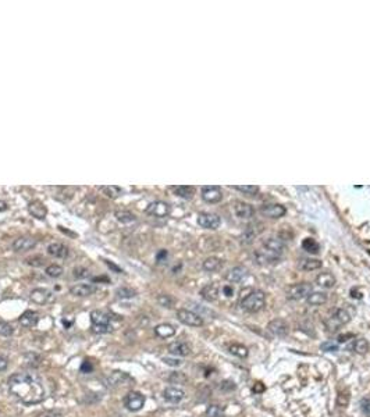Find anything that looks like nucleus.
<instances>
[{"mask_svg": "<svg viewBox=\"0 0 370 417\" xmlns=\"http://www.w3.org/2000/svg\"><path fill=\"white\" fill-rule=\"evenodd\" d=\"M39 321V314L36 311L28 310L21 314L20 317V324L25 328H33Z\"/></svg>", "mask_w": 370, "mask_h": 417, "instance_id": "obj_23", "label": "nucleus"}, {"mask_svg": "<svg viewBox=\"0 0 370 417\" xmlns=\"http://www.w3.org/2000/svg\"><path fill=\"white\" fill-rule=\"evenodd\" d=\"M169 352L174 356H188L191 355V345L184 341H175L169 345Z\"/></svg>", "mask_w": 370, "mask_h": 417, "instance_id": "obj_19", "label": "nucleus"}, {"mask_svg": "<svg viewBox=\"0 0 370 417\" xmlns=\"http://www.w3.org/2000/svg\"><path fill=\"white\" fill-rule=\"evenodd\" d=\"M267 330L272 333L273 335L280 336V338H285L289 333V326L285 320L283 319H276L272 320L269 324H267Z\"/></svg>", "mask_w": 370, "mask_h": 417, "instance_id": "obj_10", "label": "nucleus"}, {"mask_svg": "<svg viewBox=\"0 0 370 417\" xmlns=\"http://www.w3.org/2000/svg\"><path fill=\"white\" fill-rule=\"evenodd\" d=\"M173 192L177 195V196L182 197V199H192L194 197V194H195V189L194 187H189V185H178V187H171Z\"/></svg>", "mask_w": 370, "mask_h": 417, "instance_id": "obj_29", "label": "nucleus"}, {"mask_svg": "<svg viewBox=\"0 0 370 417\" xmlns=\"http://www.w3.org/2000/svg\"><path fill=\"white\" fill-rule=\"evenodd\" d=\"M228 352L231 355L237 356V358H241V359H245L249 355V351H248L247 346L241 344H230L228 345Z\"/></svg>", "mask_w": 370, "mask_h": 417, "instance_id": "obj_32", "label": "nucleus"}, {"mask_svg": "<svg viewBox=\"0 0 370 417\" xmlns=\"http://www.w3.org/2000/svg\"><path fill=\"white\" fill-rule=\"evenodd\" d=\"M28 212H29V214H31L32 217H35V219L43 220V219L46 217V214H48V209H46V206L43 205L41 200H32V202L28 205Z\"/></svg>", "mask_w": 370, "mask_h": 417, "instance_id": "obj_20", "label": "nucleus"}, {"mask_svg": "<svg viewBox=\"0 0 370 417\" xmlns=\"http://www.w3.org/2000/svg\"><path fill=\"white\" fill-rule=\"evenodd\" d=\"M13 334V327L6 323V321H1L0 320V335L1 336H10Z\"/></svg>", "mask_w": 370, "mask_h": 417, "instance_id": "obj_43", "label": "nucleus"}, {"mask_svg": "<svg viewBox=\"0 0 370 417\" xmlns=\"http://www.w3.org/2000/svg\"><path fill=\"white\" fill-rule=\"evenodd\" d=\"M362 409L366 415L370 416V399H363L362 401Z\"/></svg>", "mask_w": 370, "mask_h": 417, "instance_id": "obj_50", "label": "nucleus"}, {"mask_svg": "<svg viewBox=\"0 0 370 417\" xmlns=\"http://www.w3.org/2000/svg\"><path fill=\"white\" fill-rule=\"evenodd\" d=\"M224 413H226V410H224V408H223L222 405H210V406H207V409H206L205 416L206 417H224Z\"/></svg>", "mask_w": 370, "mask_h": 417, "instance_id": "obj_37", "label": "nucleus"}, {"mask_svg": "<svg viewBox=\"0 0 370 417\" xmlns=\"http://www.w3.org/2000/svg\"><path fill=\"white\" fill-rule=\"evenodd\" d=\"M177 319L180 320L182 324L189 326V327H200V326H203V319L197 313L187 310V309L177 310Z\"/></svg>", "mask_w": 370, "mask_h": 417, "instance_id": "obj_5", "label": "nucleus"}, {"mask_svg": "<svg viewBox=\"0 0 370 417\" xmlns=\"http://www.w3.org/2000/svg\"><path fill=\"white\" fill-rule=\"evenodd\" d=\"M163 361L169 366H173V367H178L182 364V360L180 359H173V358H163Z\"/></svg>", "mask_w": 370, "mask_h": 417, "instance_id": "obj_47", "label": "nucleus"}, {"mask_svg": "<svg viewBox=\"0 0 370 417\" xmlns=\"http://www.w3.org/2000/svg\"><path fill=\"white\" fill-rule=\"evenodd\" d=\"M220 388H222V391H232L235 388V384L232 381H223L220 384Z\"/></svg>", "mask_w": 370, "mask_h": 417, "instance_id": "obj_49", "label": "nucleus"}, {"mask_svg": "<svg viewBox=\"0 0 370 417\" xmlns=\"http://www.w3.org/2000/svg\"><path fill=\"white\" fill-rule=\"evenodd\" d=\"M23 359H24L25 366L29 368H38L42 364V358L38 353H35V352L25 353Z\"/></svg>", "mask_w": 370, "mask_h": 417, "instance_id": "obj_28", "label": "nucleus"}, {"mask_svg": "<svg viewBox=\"0 0 370 417\" xmlns=\"http://www.w3.org/2000/svg\"><path fill=\"white\" fill-rule=\"evenodd\" d=\"M321 266H323L321 260L309 257V259H304V260L301 262V264H299V269L305 271H314V270H319V269H321Z\"/></svg>", "mask_w": 370, "mask_h": 417, "instance_id": "obj_30", "label": "nucleus"}, {"mask_svg": "<svg viewBox=\"0 0 370 417\" xmlns=\"http://www.w3.org/2000/svg\"><path fill=\"white\" fill-rule=\"evenodd\" d=\"M198 224L206 229H217L222 224V220L217 214L213 213H200L198 216Z\"/></svg>", "mask_w": 370, "mask_h": 417, "instance_id": "obj_9", "label": "nucleus"}, {"mask_svg": "<svg viewBox=\"0 0 370 417\" xmlns=\"http://www.w3.org/2000/svg\"><path fill=\"white\" fill-rule=\"evenodd\" d=\"M219 294H220V288L214 282L207 284V285H205L200 289V296L207 302H214L219 298Z\"/></svg>", "mask_w": 370, "mask_h": 417, "instance_id": "obj_22", "label": "nucleus"}, {"mask_svg": "<svg viewBox=\"0 0 370 417\" xmlns=\"http://www.w3.org/2000/svg\"><path fill=\"white\" fill-rule=\"evenodd\" d=\"M114 217L120 222H123V224H131V222L137 220L135 214L130 212V210H115Z\"/></svg>", "mask_w": 370, "mask_h": 417, "instance_id": "obj_31", "label": "nucleus"}, {"mask_svg": "<svg viewBox=\"0 0 370 417\" xmlns=\"http://www.w3.org/2000/svg\"><path fill=\"white\" fill-rule=\"evenodd\" d=\"M266 305V294L260 289L251 291L249 294L245 295L241 299V307L245 311L249 313H256V311L262 310Z\"/></svg>", "mask_w": 370, "mask_h": 417, "instance_id": "obj_2", "label": "nucleus"}, {"mask_svg": "<svg viewBox=\"0 0 370 417\" xmlns=\"http://www.w3.org/2000/svg\"><path fill=\"white\" fill-rule=\"evenodd\" d=\"M248 277V269L244 266H235L226 274V279L232 284H238L244 278Z\"/></svg>", "mask_w": 370, "mask_h": 417, "instance_id": "obj_13", "label": "nucleus"}, {"mask_svg": "<svg viewBox=\"0 0 370 417\" xmlns=\"http://www.w3.org/2000/svg\"><path fill=\"white\" fill-rule=\"evenodd\" d=\"M45 273L52 278H58L63 276L64 270H63V267H61V266H58V264H49V266L46 267Z\"/></svg>", "mask_w": 370, "mask_h": 417, "instance_id": "obj_41", "label": "nucleus"}, {"mask_svg": "<svg viewBox=\"0 0 370 417\" xmlns=\"http://www.w3.org/2000/svg\"><path fill=\"white\" fill-rule=\"evenodd\" d=\"M10 393L25 405L41 403L46 392L41 378L32 373H16L8 378Z\"/></svg>", "mask_w": 370, "mask_h": 417, "instance_id": "obj_1", "label": "nucleus"}, {"mask_svg": "<svg viewBox=\"0 0 370 417\" xmlns=\"http://www.w3.org/2000/svg\"><path fill=\"white\" fill-rule=\"evenodd\" d=\"M106 264H107V266H109V267H112V269H113V270L117 271V273H123V270H120V269H118V267H117V266H114V264H113V263L106 262Z\"/></svg>", "mask_w": 370, "mask_h": 417, "instance_id": "obj_53", "label": "nucleus"}, {"mask_svg": "<svg viewBox=\"0 0 370 417\" xmlns=\"http://www.w3.org/2000/svg\"><path fill=\"white\" fill-rule=\"evenodd\" d=\"M27 264H29L32 267H41V266L45 264V259L41 257V256H33V257L27 259Z\"/></svg>", "mask_w": 370, "mask_h": 417, "instance_id": "obj_44", "label": "nucleus"}, {"mask_svg": "<svg viewBox=\"0 0 370 417\" xmlns=\"http://www.w3.org/2000/svg\"><path fill=\"white\" fill-rule=\"evenodd\" d=\"M124 405L125 408L130 410V412H138L143 408L145 405V396L141 392H137V391H131L125 395L124 398Z\"/></svg>", "mask_w": 370, "mask_h": 417, "instance_id": "obj_6", "label": "nucleus"}, {"mask_svg": "<svg viewBox=\"0 0 370 417\" xmlns=\"http://www.w3.org/2000/svg\"><path fill=\"white\" fill-rule=\"evenodd\" d=\"M224 294H227V296H232V289H231L230 286H226L224 288Z\"/></svg>", "mask_w": 370, "mask_h": 417, "instance_id": "obj_55", "label": "nucleus"}, {"mask_svg": "<svg viewBox=\"0 0 370 417\" xmlns=\"http://www.w3.org/2000/svg\"><path fill=\"white\" fill-rule=\"evenodd\" d=\"M124 380H128V376L124 371H113L109 376V383L112 385H120L123 384Z\"/></svg>", "mask_w": 370, "mask_h": 417, "instance_id": "obj_39", "label": "nucleus"}, {"mask_svg": "<svg viewBox=\"0 0 370 417\" xmlns=\"http://www.w3.org/2000/svg\"><path fill=\"white\" fill-rule=\"evenodd\" d=\"M100 191L103 192V195H106L110 199H115L123 194V189L117 185H106V187H100Z\"/></svg>", "mask_w": 370, "mask_h": 417, "instance_id": "obj_33", "label": "nucleus"}, {"mask_svg": "<svg viewBox=\"0 0 370 417\" xmlns=\"http://www.w3.org/2000/svg\"><path fill=\"white\" fill-rule=\"evenodd\" d=\"M8 366V360L6 359V358H3V356H0V373L1 371H4L6 368H7Z\"/></svg>", "mask_w": 370, "mask_h": 417, "instance_id": "obj_51", "label": "nucleus"}, {"mask_svg": "<svg viewBox=\"0 0 370 417\" xmlns=\"http://www.w3.org/2000/svg\"><path fill=\"white\" fill-rule=\"evenodd\" d=\"M351 321V314L346 309H338L336 310L329 319L324 321V326L327 328V331L330 333H336L337 330L341 327H344L345 324H348Z\"/></svg>", "mask_w": 370, "mask_h": 417, "instance_id": "obj_3", "label": "nucleus"}, {"mask_svg": "<svg viewBox=\"0 0 370 417\" xmlns=\"http://www.w3.org/2000/svg\"><path fill=\"white\" fill-rule=\"evenodd\" d=\"M74 277L75 278H88L89 277V271L84 267H77L74 269Z\"/></svg>", "mask_w": 370, "mask_h": 417, "instance_id": "obj_46", "label": "nucleus"}, {"mask_svg": "<svg viewBox=\"0 0 370 417\" xmlns=\"http://www.w3.org/2000/svg\"><path fill=\"white\" fill-rule=\"evenodd\" d=\"M48 253L53 257H58V259H64L68 254V249H67L66 245L60 244V242H53L48 246Z\"/></svg>", "mask_w": 370, "mask_h": 417, "instance_id": "obj_25", "label": "nucleus"}, {"mask_svg": "<svg viewBox=\"0 0 370 417\" xmlns=\"http://www.w3.org/2000/svg\"><path fill=\"white\" fill-rule=\"evenodd\" d=\"M171 212V207L169 203L166 202H162V200H156V202H152L150 205L146 207V213L149 216H153V217H157V219H165Z\"/></svg>", "mask_w": 370, "mask_h": 417, "instance_id": "obj_7", "label": "nucleus"}, {"mask_svg": "<svg viewBox=\"0 0 370 417\" xmlns=\"http://www.w3.org/2000/svg\"><path fill=\"white\" fill-rule=\"evenodd\" d=\"M202 199L206 203H219L222 202L223 192L219 187H203L202 188Z\"/></svg>", "mask_w": 370, "mask_h": 417, "instance_id": "obj_12", "label": "nucleus"}, {"mask_svg": "<svg viewBox=\"0 0 370 417\" xmlns=\"http://www.w3.org/2000/svg\"><path fill=\"white\" fill-rule=\"evenodd\" d=\"M156 299H157V303H159L160 306L166 307V309H171V307L174 306V299L170 296V295L162 294V295H159Z\"/></svg>", "mask_w": 370, "mask_h": 417, "instance_id": "obj_42", "label": "nucleus"}, {"mask_svg": "<svg viewBox=\"0 0 370 417\" xmlns=\"http://www.w3.org/2000/svg\"><path fill=\"white\" fill-rule=\"evenodd\" d=\"M313 292L312 284L309 282H298L291 285L287 289L288 299L291 301H301V299H306L309 295Z\"/></svg>", "mask_w": 370, "mask_h": 417, "instance_id": "obj_4", "label": "nucleus"}, {"mask_svg": "<svg viewBox=\"0 0 370 417\" xmlns=\"http://www.w3.org/2000/svg\"><path fill=\"white\" fill-rule=\"evenodd\" d=\"M115 296L118 299H131L134 296H137V291L128 286H121L115 291Z\"/></svg>", "mask_w": 370, "mask_h": 417, "instance_id": "obj_35", "label": "nucleus"}, {"mask_svg": "<svg viewBox=\"0 0 370 417\" xmlns=\"http://www.w3.org/2000/svg\"><path fill=\"white\" fill-rule=\"evenodd\" d=\"M96 289H98V288L93 285V284H77V285L70 288V294L74 295V296H78V298H85V296H89V295L95 294Z\"/></svg>", "mask_w": 370, "mask_h": 417, "instance_id": "obj_17", "label": "nucleus"}, {"mask_svg": "<svg viewBox=\"0 0 370 417\" xmlns=\"http://www.w3.org/2000/svg\"><path fill=\"white\" fill-rule=\"evenodd\" d=\"M320 348L323 349V351H326V352H336L338 351V344L337 342H333V341H329V342L321 344Z\"/></svg>", "mask_w": 370, "mask_h": 417, "instance_id": "obj_45", "label": "nucleus"}, {"mask_svg": "<svg viewBox=\"0 0 370 417\" xmlns=\"http://www.w3.org/2000/svg\"><path fill=\"white\" fill-rule=\"evenodd\" d=\"M234 213H235V216H237L238 219H241V220H249V219L254 217L255 209H254V206H251L249 203H247V202L237 200V202L234 203Z\"/></svg>", "mask_w": 370, "mask_h": 417, "instance_id": "obj_11", "label": "nucleus"}, {"mask_svg": "<svg viewBox=\"0 0 370 417\" xmlns=\"http://www.w3.org/2000/svg\"><path fill=\"white\" fill-rule=\"evenodd\" d=\"M36 246V239L28 237H21L13 242V249L16 252H28Z\"/></svg>", "mask_w": 370, "mask_h": 417, "instance_id": "obj_18", "label": "nucleus"}, {"mask_svg": "<svg viewBox=\"0 0 370 417\" xmlns=\"http://www.w3.org/2000/svg\"><path fill=\"white\" fill-rule=\"evenodd\" d=\"M224 266V262H223L220 257H216V256H212V257H207L205 262L202 263V267L203 270L207 271V273H216V271H220Z\"/></svg>", "mask_w": 370, "mask_h": 417, "instance_id": "obj_24", "label": "nucleus"}, {"mask_svg": "<svg viewBox=\"0 0 370 417\" xmlns=\"http://www.w3.org/2000/svg\"><path fill=\"white\" fill-rule=\"evenodd\" d=\"M352 349L356 353H359V355H365L366 352L369 351V342L366 339H363V338H358V339H355V342L352 344Z\"/></svg>", "mask_w": 370, "mask_h": 417, "instance_id": "obj_36", "label": "nucleus"}, {"mask_svg": "<svg viewBox=\"0 0 370 417\" xmlns=\"http://www.w3.org/2000/svg\"><path fill=\"white\" fill-rule=\"evenodd\" d=\"M31 301L36 305H45L52 299V292L46 288H35L31 291Z\"/></svg>", "mask_w": 370, "mask_h": 417, "instance_id": "obj_16", "label": "nucleus"}, {"mask_svg": "<svg viewBox=\"0 0 370 417\" xmlns=\"http://www.w3.org/2000/svg\"><path fill=\"white\" fill-rule=\"evenodd\" d=\"M352 334H348V335H340L338 336V341H340V342H345L346 339H349V338H352Z\"/></svg>", "mask_w": 370, "mask_h": 417, "instance_id": "obj_52", "label": "nucleus"}, {"mask_svg": "<svg viewBox=\"0 0 370 417\" xmlns=\"http://www.w3.org/2000/svg\"><path fill=\"white\" fill-rule=\"evenodd\" d=\"M302 249L306 250L308 253L316 254L319 253L320 246H319V244H317L314 239H312V238H306V239H304V242H302Z\"/></svg>", "mask_w": 370, "mask_h": 417, "instance_id": "obj_34", "label": "nucleus"}, {"mask_svg": "<svg viewBox=\"0 0 370 417\" xmlns=\"http://www.w3.org/2000/svg\"><path fill=\"white\" fill-rule=\"evenodd\" d=\"M6 210H7V203L0 200V212H6Z\"/></svg>", "mask_w": 370, "mask_h": 417, "instance_id": "obj_54", "label": "nucleus"}, {"mask_svg": "<svg viewBox=\"0 0 370 417\" xmlns=\"http://www.w3.org/2000/svg\"><path fill=\"white\" fill-rule=\"evenodd\" d=\"M314 282H316V285L320 286L323 289H331V288L336 286L337 279H336V277H334L331 273H320V274L316 276Z\"/></svg>", "mask_w": 370, "mask_h": 417, "instance_id": "obj_14", "label": "nucleus"}, {"mask_svg": "<svg viewBox=\"0 0 370 417\" xmlns=\"http://www.w3.org/2000/svg\"><path fill=\"white\" fill-rule=\"evenodd\" d=\"M155 334H156L159 338H170L175 334V328L171 324H167V323H163V324H159L155 327Z\"/></svg>", "mask_w": 370, "mask_h": 417, "instance_id": "obj_26", "label": "nucleus"}, {"mask_svg": "<svg viewBox=\"0 0 370 417\" xmlns=\"http://www.w3.org/2000/svg\"><path fill=\"white\" fill-rule=\"evenodd\" d=\"M91 321L92 326L95 327H105V326H112L110 324V316L102 310H92L91 311Z\"/></svg>", "mask_w": 370, "mask_h": 417, "instance_id": "obj_21", "label": "nucleus"}, {"mask_svg": "<svg viewBox=\"0 0 370 417\" xmlns=\"http://www.w3.org/2000/svg\"><path fill=\"white\" fill-rule=\"evenodd\" d=\"M234 189L242 192L247 196H255L259 192V187H256V185H238V187H234Z\"/></svg>", "mask_w": 370, "mask_h": 417, "instance_id": "obj_40", "label": "nucleus"}, {"mask_svg": "<svg viewBox=\"0 0 370 417\" xmlns=\"http://www.w3.org/2000/svg\"><path fill=\"white\" fill-rule=\"evenodd\" d=\"M327 294L324 292H319V291H313L312 294L306 298V302L309 303L311 306H321L327 302Z\"/></svg>", "mask_w": 370, "mask_h": 417, "instance_id": "obj_27", "label": "nucleus"}, {"mask_svg": "<svg viewBox=\"0 0 370 417\" xmlns=\"http://www.w3.org/2000/svg\"><path fill=\"white\" fill-rule=\"evenodd\" d=\"M36 417H63V415L60 412H55V410H46V412L39 413Z\"/></svg>", "mask_w": 370, "mask_h": 417, "instance_id": "obj_48", "label": "nucleus"}, {"mask_svg": "<svg viewBox=\"0 0 370 417\" xmlns=\"http://www.w3.org/2000/svg\"><path fill=\"white\" fill-rule=\"evenodd\" d=\"M260 213H262V216L267 217V219L277 220V219H281V217L285 216L287 209H285V206L279 205V203H269V205H264L260 207Z\"/></svg>", "mask_w": 370, "mask_h": 417, "instance_id": "obj_8", "label": "nucleus"}, {"mask_svg": "<svg viewBox=\"0 0 370 417\" xmlns=\"http://www.w3.org/2000/svg\"><path fill=\"white\" fill-rule=\"evenodd\" d=\"M163 398L170 403H178L185 398V392L181 388H177V387H167L163 391Z\"/></svg>", "mask_w": 370, "mask_h": 417, "instance_id": "obj_15", "label": "nucleus"}, {"mask_svg": "<svg viewBox=\"0 0 370 417\" xmlns=\"http://www.w3.org/2000/svg\"><path fill=\"white\" fill-rule=\"evenodd\" d=\"M169 383L184 385L188 383V377L185 376L184 373H181V371H174V373H171V374L169 376Z\"/></svg>", "mask_w": 370, "mask_h": 417, "instance_id": "obj_38", "label": "nucleus"}]
</instances>
